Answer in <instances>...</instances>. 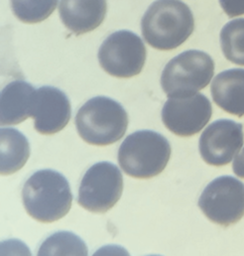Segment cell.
<instances>
[{"mask_svg": "<svg viewBox=\"0 0 244 256\" xmlns=\"http://www.w3.org/2000/svg\"><path fill=\"white\" fill-rule=\"evenodd\" d=\"M194 28L190 7L180 0H156L141 20L145 41L153 48L169 51L180 47Z\"/></svg>", "mask_w": 244, "mask_h": 256, "instance_id": "1", "label": "cell"}, {"mask_svg": "<svg viewBox=\"0 0 244 256\" xmlns=\"http://www.w3.org/2000/svg\"><path fill=\"white\" fill-rule=\"evenodd\" d=\"M22 200L30 216L40 222L50 224L61 220L70 212L72 194L64 175L45 169L27 179L22 190Z\"/></svg>", "mask_w": 244, "mask_h": 256, "instance_id": "2", "label": "cell"}, {"mask_svg": "<svg viewBox=\"0 0 244 256\" xmlns=\"http://www.w3.org/2000/svg\"><path fill=\"white\" fill-rule=\"evenodd\" d=\"M171 152V145L164 135L153 130H140L124 139L118 159L128 176L149 179L164 171Z\"/></svg>", "mask_w": 244, "mask_h": 256, "instance_id": "3", "label": "cell"}, {"mask_svg": "<svg viewBox=\"0 0 244 256\" xmlns=\"http://www.w3.org/2000/svg\"><path fill=\"white\" fill-rule=\"evenodd\" d=\"M128 114L116 100L96 96L88 100L76 116L78 135L86 143L106 146L120 141L128 128Z\"/></svg>", "mask_w": 244, "mask_h": 256, "instance_id": "4", "label": "cell"}, {"mask_svg": "<svg viewBox=\"0 0 244 256\" xmlns=\"http://www.w3.org/2000/svg\"><path fill=\"white\" fill-rule=\"evenodd\" d=\"M214 74V62L208 54L188 50L166 64L161 76V86L168 98L190 96L204 88Z\"/></svg>", "mask_w": 244, "mask_h": 256, "instance_id": "5", "label": "cell"}, {"mask_svg": "<svg viewBox=\"0 0 244 256\" xmlns=\"http://www.w3.org/2000/svg\"><path fill=\"white\" fill-rule=\"evenodd\" d=\"M123 191L122 172L110 162H98L84 175L78 204L92 212L104 214L120 200Z\"/></svg>", "mask_w": 244, "mask_h": 256, "instance_id": "6", "label": "cell"}, {"mask_svg": "<svg viewBox=\"0 0 244 256\" xmlns=\"http://www.w3.org/2000/svg\"><path fill=\"white\" fill-rule=\"evenodd\" d=\"M146 61V48L141 38L128 30L110 35L98 50L100 66L110 76L128 78L141 72Z\"/></svg>", "mask_w": 244, "mask_h": 256, "instance_id": "7", "label": "cell"}, {"mask_svg": "<svg viewBox=\"0 0 244 256\" xmlns=\"http://www.w3.org/2000/svg\"><path fill=\"white\" fill-rule=\"evenodd\" d=\"M198 206L212 222L228 226L244 216V184L232 176L212 181L202 192Z\"/></svg>", "mask_w": 244, "mask_h": 256, "instance_id": "8", "label": "cell"}, {"mask_svg": "<svg viewBox=\"0 0 244 256\" xmlns=\"http://www.w3.org/2000/svg\"><path fill=\"white\" fill-rule=\"evenodd\" d=\"M212 108L202 94L169 98L162 108V122L172 133L188 137L198 133L210 122Z\"/></svg>", "mask_w": 244, "mask_h": 256, "instance_id": "9", "label": "cell"}, {"mask_svg": "<svg viewBox=\"0 0 244 256\" xmlns=\"http://www.w3.org/2000/svg\"><path fill=\"white\" fill-rule=\"evenodd\" d=\"M244 143V126L230 120H218L204 129L198 148L202 158L212 166L232 162Z\"/></svg>", "mask_w": 244, "mask_h": 256, "instance_id": "10", "label": "cell"}, {"mask_svg": "<svg viewBox=\"0 0 244 256\" xmlns=\"http://www.w3.org/2000/svg\"><path fill=\"white\" fill-rule=\"evenodd\" d=\"M70 114V100L61 90L41 86L36 90L31 118L37 132L52 135L61 131L68 124Z\"/></svg>", "mask_w": 244, "mask_h": 256, "instance_id": "11", "label": "cell"}, {"mask_svg": "<svg viewBox=\"0 0 244 256\" xmlns=\"http://www.w3.org/2000/svg\"><path fill=\"white\" fill-rule=\"evenodd\" d=\"M106 0H61L59 13L64 25L76 35L96 29L104 20Z\"/></svg>", "mask_w": 244, "mask_h": 256, "instance_id": "12", "label": "cell"}, {"mask_svg": "<svg viewBox=\"0 0 244 256\" xmlns=\"http://www.w3.org/2000/svg\"><path fill=\"white\" fill-rule=\"evenodd\" d=\"M36 90L25 80L8 84L0 96L1 126L19 124L32 116Z\"/></svg>", "mask_w": 244, "mask_h": 256, "instance_id": "13", "label": "cell"}, {"mask_svg": "<svg viewBox=\"0 0 244 256\" xmlns=\"http://www.w3.org/2000/svg\"><path fill=\"white\" fill-rule=\"evenodd\" d=\"M210 92L222 110L244 116V68H232L218 74L212 82Z\"/></svg>", "mask_w": 244, "mask_h": 256, "instance_id": "14", "label": "cell"}, {"mask_svg": "<svg viewBox=\"0 0 244 256\" xmlns=\"http://www.w3.org/2000/svg\"><path fill=\"white\" fill-rule=\"evenodd\" d=\"M30 156V145L23 133L15 128L0 130V173L8 176L24 167Z\"/></svg>", "mask_w": 244, "mask_h": 256, "instance_id": "15", "label": "cell"}, {"mask_svg": "<svg viewBox=\"0 0 244 256\" xmlns=\"http://www.w3.org/2000/svg\"><path fill=\"white\" fill-rule=\"evenodd\" d=\"M220 46L228 61L244 66V18L234 19L224 26L220 32Z\"/></svg>", "mask_w": 244, "mask_h": 256, "instance_id": "16", "label": "cell"}, {"mask_svg": "<svg viewBox=\"0 0 244 256\" xmlns=\"http://www.w3.org/2000/svg\"><path fill=\"white\" fill-rule=\"evenodd\" d=\"M86 244L76 234L59 232L49 236L41 246L38 256H88Z\"/></svg>", "mask_w": 244, "mask_h": 256, "instance_id": "17", "label": "cell"}, {"mask_svg": "<svg viewBox=\"0 0 244 256\" xmlns=\"http://www.w3.org/2000/svg\"><path fill=\"white\" fill-rule=\"evenodd\" d=\"M59 0H11L14 15L22 22L36 24L47 19L56 9Z\"/></svg>", "mask_w": 244, "mask_h": 256, "instance_id": "18", "label": "cell"}, {"mask_svg": "<svg viewBox=\"0 0 244 256\" xmlns=\"http://www.w3.org/2000/svg\"><path fill=\"white\" fill-rule=\"evenodd\" d=\"M220 4L230 18L244 15V0H220Z\"/></svg>", "mask_w": 244, "mask_h": 256, "instance_id": "19", "label": "cell"}, {"mask_svg": "<svg viewBox=\"0 0 244 256\" xmlns=\"http://www.w3.org/2000/svg\"><path fill=\"white\" fill-rule=\"evenodd\" d=\"M232 167L234 174L238 177L244 179V148L236 155Z\"/></svg>", "mask_w": 244, "mask_h": 256, "instance_id": "20", "label": "cell"}]
</instances>
